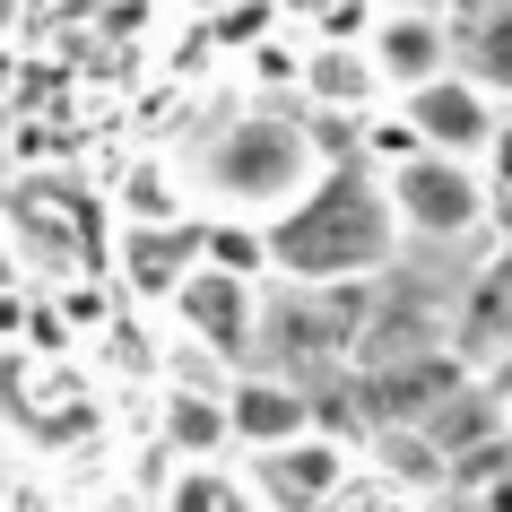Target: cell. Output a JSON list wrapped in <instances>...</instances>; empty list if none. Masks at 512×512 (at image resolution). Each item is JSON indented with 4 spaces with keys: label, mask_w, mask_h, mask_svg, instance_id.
I'll list each match as a JSON object with an SVG mask.
<instances>
[{
    "label": "cell",
    "mask_w": 512,
    "mask_h": 512,
    "mask_svg": "<svg viewBox=\"0 0 512 512\" xmlns=\"http://www.w3.org/2000/svg\"><path fill=\"white\" fill-rule=\"evenodd\" d=\"M478 174H486V191H495V200H512V113L495 122V139H486V165H478Z\"/></svg>",
    "instance_id": "cell-19"
},
{
    "label": "cell",
    "mask_w": 512,
    "mask_h": 512,
    "mask_svg": "<svg viewBox=\"0 0 512 512\" xmlns=\"http://www.w3.org/2000/svg\"><path fill=\"white\" fill-rule=\"evenodd\" d=\"M400 252V217L382 200V174L356 157H330V174L287 217H270L278 287H374Z\"/></svg>",
    "instance_id": "cell-1"
},
{
    "label": "cell",
    "mask_w": 512,
    "mask_h": 512,
    "mask_svg": "<svg viewBox=\"0 0 512 512\" xmlns=\"http://www.w3.org/2000/svg\"><path fill=\"white\" fill-rule=\"evenodd\" d=\"M330 512H417V495H408V486H391L382 469H356V486H348Z\"/></svg>",
    "instance_id": "cell-18"
},
{
    "label": "cell",
    "mask_w": 512,
    "mask_h": 512,
    "mask_svg": "<svg viewBox=\"0 0 512 512\" xmlns=\"http://www.w3.org/2000/svg\"><path fill=\"white\" fill-rule=\"evenodd\" d=\"M261 296H270V287H243V278L191 270L165 304H174V322H183V339H191L200 356L243 365V356H261Z\"/></svg>",
    "instance_id": "cell-6"
},
{
    "label": "cell",
    "mask_w": 512,
    "mask_h": 512,
    "mask_svg": "<svg viewBox=\"0 0 512 512\" xmlns=\"http://www.w3.org/2000/svg\"><path fill=\"white\" fill-rule=\"evenodd\" d=\"M200 270L243 278V287H278V270H270V226H252V217H200Z\"/></svg>",
    "instance_id": "cell-14"
},
{
    "label": "cell",
    "mask_w": 512,
    "mask_h": 512,
    "mask_svg": "<svg viewBox=\"0 0 512 512\" xmlns=\"http://www.w3.org/2000/svg\"><path fill=\"white\" fill-rule=\"evenodd\" d=\"M356 469H365V460H356L348 443H330V434H304V443H287V452L243 460V486H252L270 512H330V504L356 486Z\"/></svg>",
    "instance_id": "cell-5"
},
{
    "label": "cell",
    "mask_w": 512,
    "mask_h": 512,
    "mask_svg": "<svg viewBox=\"0 0 512 512\" xmlns=\"http://www.w3.org/2000/svg\"><path fill=\"white\" fill-rule=\"evenodd\" d=\"M365 322H374V287H270L261 296V356H270L261 374L304 382V365H322V382H339L356 365Z\"/></svg>",
    "instance_id": "cell-3"
},
{
    "label": "cell",
    "mask_w": 512,
    "mask_h": 512,
    "mask_svg": "<svg viewBox=\"0 0 512 512\" xmlns=\"http://www.w3.org/2000/svg\"><path fill=\"white\" fill-rule=\"evenodd\" d=\"M296 87L313 96V113H356V122L382 113V70H374L365 44H304Z\"/></svg>",
    "instance_id": "cell-11"
},
{
    "label": "cell",
    "mask_w": 512,
    "mask_h": 512,
    "mask_svg": "<svg viewBox=\"0 0 512 512\" xmlns=\"http://www.w3.org/2000/svg\"><path fill=\"white\" fill-rule=\"evenodd\" d=\"M382 9L374 0H322V9H304V35L313 44H374Z\"/></svg>",
    "instance_id": "cell-17"
},
{
    "label": "cell",
    "mask_w": 512,
    "mask_h": 512,
    "mask_svg": "<svg viewBox=\"0 0 512 512\" xmlns=\"http://www.w3.org/2000/svg\"><path fill=\"white\" fill-rule=\"evenodd\" d=\"M200 270V217L191 226H122V278H131L139 296H174L183 278Z\"/></svg>",
    "instance_id": "cell-13"
},
{
    "label": "cell",
    "mask_w": 512,
    "mask_h": 512,
    "mask_svg": "<svg viewBox=\"0 0 512 512\" xmlns=\"http://www.w3.org/2000/svg\"><path fill=\"white\" fill-rule=\"evenodd\" d=\"M452 18V70L478 87L495 113H512V0L486 9H443Z\"/></svg>",
    "instance_id": "cell-10"
},
{
    "label": "cell",
    "mask_w": 512,
    "mask_h": 512,
    "mask_svg": "<svg viewBox=\"0 0 512 512\" xmlns=\"http://www.w3.org/2000/svg\"><path fill=\"white\" fill-rule=\"evenodd\" d=\"M382 200H391V217H400V235H417V243H469V235H486V217H495L486 174L460 165V157L391 165V174H382Z\"/></svg>",
    "instance_id": "cell-4"
},
{
    "label": "cell",
    "mask_w": 512,
    "mask_h": 512,
    "mask_svg": "<svg viewBox=\"0 0 512 512\" xmlns=\"http://www.w3.org/2000/svg\"><path fill=\"white\" fill-rule=\"evenodd\" d=\"M165 512H270V504L243 486V469H174Z\"/></svg>",
    "instance_id": "cell-15"
},
{
    "label": "cell",
    "mask_w": 512,
    "mask_h": 512,
    "mask_svg": "<svg viewBox=\"0 0 512 512\" xmlns=\"http://www.w3.org/2000/svg\"><path fill=\"white\" fill-rule=\"evenodd\" d=\"M200 174H209V191H217V217L270 226V217H287L304 191L322 183L330 165H322V148H313V131H304L296 113H235V122L209 139Z\"/></svg>",
    "instance_id": "cell-2"
},
{
    "label": "cell",
    "mask_w": 512,
    "mask_h": 512,
    "mask_svg": "<svg viewBox=\"0 0 512 512\" xmlns=\"http://www.w3.org/2000/svg\"><path fill=\"white\" fill-rule=\"evenodd\" d=\"M400 113H408V131H417L426 157H460V165H486V139H495V122H504V113L486 105L460 70H443L434 87L400 96Z\"/></svg>",
    "instance_id": "cell-7"
},
{
    "label": "cell",
    "mask_w": 512,
    "mask_h": 512,
    "mask_svg": "<svg viewBox=\"0 0 512 512\" xmlns=\"http://www.w3.org/2000/svg\"><path fill=\"white\" fill-rule=\"evenodd\" d=\"M9 287H18V243L0 235V296H9Z\"/></svg>",
    "instance_id": "cell-20"
},
{
    "label": "cell",
    "mask_w": 512,
    "mask_h": 512,
    "mask_svg": "<svg viewBox=\"0 0 512 512\" xmlns=\"http://www.w3.org/2000/svg\"><path fill=\"white\" fill-rule=\"evenodd\" d=\"M157 434L165 452L183 460V469H226L235 452V426H226V391H200V382H174L157 408Z\"/></svg>",
    "instance_id": "cell-12"
},
{
    "label": "cell",
    "mask_w": 512,
    "mask_h": 512,
    "mask_svg": "<svg viewBox=\"0 0 512 512\" xmlns=\"http://www.w3.org/2000/svg\"><path fill=\"white\" fill-rule=\"evenodd\" d=\"M226 426H235L243 460L287 452V443L313 434V391H304V382H278V374H235L226 382Z\"/></svg>",
    "instance_id": "cell-9"
},
{
    "label": "cell",
    "mask_w": 512,
    "mask_h": 512,
    "mask_svg": "<svg viewBox=\"0 0 512 512\" xmlns=\"http://www.w3.org/2000/svg\"><path fill=\"white\" fill-rule=\"evenodd\" d=\"M0 512H18V504H0Z\"/></svg>",
    "instance_id": "cell-21"
},
{
    "label": "cell",
    "mask_w": 512,
    "mask_h": 512,
    "mask_svg": "<svg viewBox=\"0 0 512 512\" xmlns=\"http://www.w3.org/2000/svg\"><path fill=\"white\" fill-rule=\"evenodd\" d=\"M365 53L382 70V96L400 105V96H417V87H434L452 70V18L443 9H382V27H374Z\"/></svg>",
    "instance_id": "cell-8"
},
{
    "label": "cell",
    "mask_w": 512,
    "mask_h": 512,
    "mask_svg": "<svg viewBox=\"0 0 512 512\" xmlns=\"http://www.w3.org/2000/svg\"><path fill=\"white\" fill-rule=\"evenodd\" d=\"M287 27H296V9H270V0H243V9H217L209 18L217 44H243V53H252V44H278Z\"/></svg>",
    "instance_id": "cell-16"
}]
</instances>
